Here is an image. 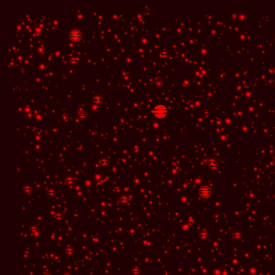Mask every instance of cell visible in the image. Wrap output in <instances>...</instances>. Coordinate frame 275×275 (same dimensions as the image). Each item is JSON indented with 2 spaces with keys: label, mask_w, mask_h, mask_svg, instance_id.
I'll return each instance as SVG.
<instances>
[{
  "label": "cell",
  "mask_w": 275,
  "mask_h": 275,
  "mask_svg": "<svg viewBox=\"0 0 275 275\" xmlns=\"http://www.w3.org/2000/svg\"><path fill=\"white\" fill-rule=\"evenodd\" d=\"M153 112L156 115V117H157V118H163L164 116H165V115L167 113V109H166L165 106H163V105H158L153 109Z\"/></svg>",
  "instance_id": "obj_1"
},
{
  "label": "cell",
  "mask_w": 275,
  "mask_h": 275,
  "mask_svg": "<svg viewBox=\"0 0 275 275\" xmlns=\"http://www.w3.org/2000/svg\"><path fill=\"white\" fill-rule=\"evenodd\" d=\"M69 37L72 40H79L82 37V32L77 29H74L70 32Z\"/></svg>",
  "instance_id": "obj_2"
},
{
  "label": "cell",
  "mask_w": 275,
  "mask_h": 275,
  "mask_svg": "<svg viewBox=\"0 0 275 275\" xmlns=\"http://www.w3.org/2000/svg\"><path fill=\"white\" fill-rule=\"evenodd\" d=\"M103 102V97L101 95H95L94 98V103L95 104H100Z\"/></svg>",
  "instance_id": "obj_3"
},
{
  "label": "cell",
  "mask_w": 275,
  "mask_h": 275,
  "mask_svg": "<svg viewBox=\"0 0 275 275\" xmlns=\"http://www.w3.org/2000/svg\"><path fill=\"white\" fill-rule=\"evenodd\" d=\"M65 182H66V184H68V185H73V183L74 182V178L73 177L69 176V177H68L67 178L65 179Z\"/></svg>",
  "instance_id": "obj_4"
}]
</instances>
